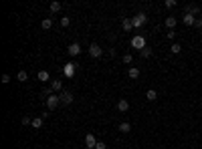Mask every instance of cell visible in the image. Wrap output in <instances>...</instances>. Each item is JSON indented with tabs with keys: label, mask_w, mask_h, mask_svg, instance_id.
<instances>
[{
	"label": "cell",
	"mask_w": 202,
	"mask_h": 149,
	"mask_svg": "<svg viewBox=\"0 0 202 149\" xmlns=\"http://www.w3.org/2000/svg\"><path fill=\"white\" fill-rule=\"evenodd\" d=\"M67 53L71 54V57H77L79 53H81V47H79V43H73V44H69V48H67Z\"/></svg>",
	"instance_id": "52a82bcc"
},
{
	"label": "cell",
	"mask_w": 202,
	"mask_h": 149,
	"mask_svg": "<svg viewBox=\"0 0 202 149\" xmlns=\"http://www.w3.org/2000/svg\"><path fill=\"white\" fill-rule=\"evenodd\" d=\"M59 105H61V97H59V95H51L47 99V109L49 111H55Z\"/></svg>",
	"instance_id": "7a4b0ae2"
},
{
	"label": "cell",
	"mask_w": 202,
	"mask_h": 149,
	"mask_svg": "<svg viewBox=\"0 0 202 149\" xmlns=\"http://www.w3.org/2000/svg\"><path fill=\"white\" fill-rule=\"evenodd\" d=\"M2 83H4V85H8V83H10V75H2Z\"/></svg>",
	"instance_id": "f546056e"
},
{
	"label": "cell",
	"mask_w": 202,
	"mask_h": 149,
	"mask_svg": "<svg viewBox=\"0 0 202 149\" xmlns=\"http://www.w3.org/2000/svg\"><path fill=\"white\" fill-rule=\"evenodd\" d=\"M61 103L63 105H71L73 103V93H69V91H61Z\"/></svg>",
	"instance_id": "5b68a950"
},
{
	"label": "cell",
	"mask_w": 202,
	"mask_h": 149,
	"mask_svg": "<svg viewBox=\"0 0 202 149\" xmlns=\"http://www.w3.org/2000/svg\"><path fill=\"white\" fill-rule=\"evenodd\" d=\"M176 24H178L176 16H168V18H166V26H168L170 30H176Z\"/></svg>",
	"instance_id": "ba28073f"
},
{
	"label": "cell",
	"mask_w": 202,
	"mask_h": 149,
	"mask_svg": "<svg viewBox=\"0 0 202 149\" xmlns=\"http://www.w3.org/2000/svg\"><path fill=\"white\" fill-rule=\"evenodd\" d=\"M131 61H134V57H131L130 53H125V54H123V63H125V65H130Z\"/></svg>",
	"instance_id": "484cf974"
},
{
	"label": "cell",
	"mask_w": 202,
	"mask_h": 149,
	"mask_svg": "<svg viewBox=\"0 0 202 149\" xmlns=\"http://www.w3.org/2000/svg\"><path fill=\"white\" fill-rule=\"evenodd\" d=\"M95 145H97L95 135H93V133H87V135H85V147H87V149H93Z\"/></svg>",
	"instance_id": "8992f818"
},
{
	"label": "cell",
	"mask_w": 202,
	"mask_h": 149,
	"mask_svg": "<svg viewBox=\"0 0 202 149\" xmlns=\"http://www.w3.org/2000/svg\"><path fill=\"white\" fill-rule=\"evenodd\" d=\"M121 26H123V30L127 32V30H131V28H134V22H131V18H123Z\"/></svg>",
	"instance_id": "4fadbf2b"
},
{
	"label": "cell",
	"mask_w": 202,
	"mask_h": 149,
	"mask_svg": "<svg viewBox=\"0 0 202 149\" xmlns=\"http://www.w3.org/2000/svg\"><path fill=\"white\" fill-rule=\"evenodd\" d=\"M146 99H148V101H156V99H158V93H156V89H150V91L146 93Z\"/></svg>",
	"instance_id": "9a60e30c"
},
{
	"label": "cell",
	"mask_w": 202,
	"mask_h": 149,
	"mask_svg": "<svg viewBox=\"0 0 202 149\" xmlns=\"http://www.w3.org/2000/svg\"><path fill=\"white\" fill-rule=\"evenodd\" d=\"M51 95H53V89H51V87H45V89H43V97H47V99H49Z\"/></svg>",
	"instance_id": "d4e9b609"
},
{
	"label": "cell",
	"mask_w": 202,
	"mask_h": 149,
	"mask_svg": "<svg viewBox=\"0 0 202 149\" xmlns=\"http://www.w3.org/2000/svg\"><path fill=\"white\" fill-rule=\"evenodd\" d=\"M194 26H196V28H202V18H196V22H194Z\"/></svg>",
	"instance_id": "4dcf8cb0"
},
{
	"label": "cell",
	"mask_w": 202,
	"mask_h": 149,
	"mask_svg": "<svg viewBox=\"0 0 202 149\" xmlns=\"http://www.w3.org/2000/svg\"><path fill=\"white\" fill-rule=\"evenodd\" d=\"M117 109H119V111H121V113H125V111L130 109V103L125 101V99H121V101H119V103H117Z\"/></svg>",
	"instance_id": "5bb4252c"
},
{
	"label": "cell",
	"mask_w": 202,
	"mask_h": 149,
	"mask_svg": "<svg viewBox=\"0 0 202 149\" xmlns=\"http://www.w3.org/2000/svg\"><path fill=\"white\" fill-rule=\"evenodd\" d=\"M140 54H142V57H144V58H150V57H152V48H150V47L142 48V50H140Z\"/></svg>",
	"instance_id": "ac0fdd59"
},
{
	"label": "cell",
	"mask_w": 202,
	"mask_h": 149,
	"mask_svg": "<svg viewBox=\"0 0 202 149\" xmlns=\"http://www.w3.org/2000/svg\"><path fill=\"white\" fill-rule=\"evenodd\" d=\"M186 12L194 16V14H200V8H198L196 4H188V6H186Z\"/></svg>",
	"instance_id": "30bf717a"
},
{
	"label": "cell",
	"mask_w": 202,
	"mask_h": 149,
	"mask_svg": "<svg viewBox=\"0 0 202 149\" xmlns=\"http://www.w3.org/2000/svg\"><path fill=\"white\" fill-rule=\"evenodd\" d=\"M51 89H53V91H61V89H63L61 79H55V81H51Z\"/></svg>",
	"instance_id": "7c38bea8"
},
{
	"label": "cell",
	"mask_w": 202,
	"mask_h": 149,
	"mask_svg": "<svg viewBox=\"0 0 202 149\" xmlns=\"http://www.w3.org/2000/svg\"><path fill=\"white\" fill-rule=\"evenodd\" d=\"M22 125H33V119H30L29 115H26V117H22Z\"/></svg>",
	"instance_id": "83f0119b"
},
{
	"label": "cell",
	"mask_w": 202,
	"mask_h": 149,
	"mask_svg": "<svg viewBox=\"0 0 202 149\" xmlns=\"http://www.w3.org/2000/svg\"><path fill=\"white\" fill-rule=\"evenodd\" d=\"M119 131H121V133H130V131H131V125L127 123V121H123V123H119Z\"/></svg>",
	"instance_id": "2e32d148"
},
{
	"label": "cell",
	"mask_w": 202,
	"mask_h": 149,
	"mask_svg": "<svg viewBox=\"0 0 202 149\" xmlns=\"http://www.w3.org/2000/svg\"><path fill=\"white\" fill-rule=\"evenodd\" d=\"M170 50H172V54H178V53H180V50H182V47H180V44H178V43H174V44H172V47H170Z\"/></svg>",
	"instance_id": "cb8c5ba5"
},
{
	"label": "cell",
	"mask_w": 202,
	"mask_h": 149,
	"mask_svg": "<svg viewBox=\"0 0 202 149\" xmlns=\"http://www.w3.org/2000/svg\"><path fill=\"white\" fill-rule=\"evenodd\" d=\"M16 79H18L20 83H24V81H29V75H26V71H18V75H16Z\"/></svg>",
	"instance_id": "e0dca14e"
},
{
	"label": "cell",
	"mask_w": 202,
	"mask_h": 149,
	"mask_svg": "<svg viewBox=\"0 0 202 149\" xmlns=\"http://www.w3.org/2000/svg\"><path fill=\"white\" fill-rule=\"evenodd\" d=\"M166 36H168V39H170V40H174V39H176V30H170V32H168V34H166Z\"/></svg>",
	"instance_id": "f1b7e54d"
},
{
	"label": "cell",
	"mask_w": 202,
	"mask_h": 149,
	"mask_svg": "<svg viewBox=\"0 0 202 149\" xmlns=\"http://www.w3.org/2000/svg\"><path fill=\"white\" fill-rule=\"evenodd\" d=\"M89 54H91L93 58H99L101 54H103V48H101L99 44H95V43H93L91 47H89Z\"/></svg>",
	"instance_id": "277c9868"
},
{
	"label": "cell",
	"mask_w": 202,
	"mask_h": 149,
	"mask_svg": "<svg viewBox=\"0 0 202 149\" xmlns=\"http://www.w3.org/2000/svg\"><path fill=\"white\" fill-rule=\"evenodd\" d=\"M33 127H34V129H41V127H43V117H37V119H33Z\"/></svg>",
	"instance_id": "ffe728a7"
},
{
	"label": "cell",
	"mask_w": 202,
	"mask_h": 149,
	"mask_svg": "<svg viewBox=\"0 0 202 149\" xmlns=\"http://www.w3.org/2000/svg\"><path fill=\"white\" fill-rule=\"evenodd\" d=\"M164 4H166V8H174L176 6V0H166Z\"/></svg>",
	"instance_id": "4316f807"
},
{
	"label": "cell",
	"mask_w": 202,
	"mask_h": 149,
	"mask_svg": "<svg viewBox=\"0 0 202 149\" xmlns=\"http://www.w3.org/2000/svg\"><path fill=\"white\" fill-rule=\"evenodd\" d=\"M95 149H107V147H105V143H101V141H97V145H95Z\"/></svg>",
	"instance_id": "1f68e13d"
},
{
	"label": "cell",
	"mask_w": 202,
	"mask_h": 149,
	"mask_svg": "<svg viewBox=\"0 0 202 149\" xmlns=\"http://www.w3.org/2000/svg\"><path fill=\"white\" fill-rule=\"evenodd\" d=\"M131 22H134V28H140V26H144V24L148 22V16H146L144 12H140V14H135L134 18H131Z\"/></svg>",
	"instance_id": "3957f363"
},
{
	"label": "cell",
	"mask_w": 202,
	"mask_h": 149,
	"mask_svg": "<svg viewBox=\"0 0 202 149\" xmlns=\"http://www.w3.org/2000/svg\"><path fill=\"white\" fill-rule=\"evenodd\" d=\"M49 8H51V12H59V10H61V2H51Z\"/></svg>",
	"instance_id": "7402d4cb"
},
{
	"label": "cell",
	"mask_w": 202,
	"mask_h": 149,
	"mask_svg": "<svg viewBox=\"0 0 202 149\" xmlns=\"http://www.w3.org/2000/svg\"><path fill=\"white\" fill-rule=\"evenodd\" d=\"M69 24H71V18H69V16H61V26L63 28H67Z\"/></svg>",
	"instance_id": "603a6c76"
},
{
	"label": "cell",
	"mask_w": 202,
	"mask_h": 149,
	"mask_svg": "<svg viewBox=\"0 0 202 149\" xmlns=\"http://www.w3.org/2000/svg\"><path fill=\"white\" fill-rule=\"evenodd\" d=\"M41 26H43L45 30H49V28H51V26H53V20H51V18H45L43 22H41Z\"/></svg>",
	"instance_id": "44dd1931"
},
{
	"label": "cell",
	"mask_w": 202,
	"mask_h": 149,
	"mask_svg": "<svg viewBox=\"0 0 202 149\" xmlns=\"http://www.w3.org/2000/svg\"><path fill=\"white\" fill-rule=\"evenodd\" d=\"M127 75H130V79H140V69H138V67H131L130 71H127Z\"/></svg>",
	"instance_id": "8fae6325"
},
{
	"label": "cell",
	"mask_w": 202,
	"mask_h": 149,
	"mask_svg": "<svg viewBox=\"0 0 202 149\" xmlns=\"http://www.w3.org/2000/svg\"><path fill=\"white\" fill-rule=\"evenodd\" d=\"M131 47L138 48V50L146 48V47H148V44H146V36H144V34H135L134 39H131Z\"/></svg>",
	"instance_id": "6da1fadb"
},
{
	"label": "cell",
	"mask_w": 202,
	"mask_h": 149,
	"mask_svg": "<svg viewBox=\"0 0 202 149\" xmlns=\"http://www.w3.org/2000/svg\"><path fill=\"white\" fill-rule=\"evenodd\" d=\"M184 24H186V26H194V22H196V18H194V16L192 14H188V12H186V14H184Z\"/></svg>",
	"instance_id": "9c48e42d"
},
{
	"label": "cell",
	"mask_w": 202,
	"mask_h": 149,
	"mask_svg": "<svg viewBox=\"0 0 202 149\" xmlns=\"http://www.w3.org/2000/svg\"><path fill=\"white\" fill-rule=\"evenodd\" d=\"M49 79H51L49 71H39V81H49Z\"/></svg>",
	"instance_id": "d6986e66"
}]
</instances>
